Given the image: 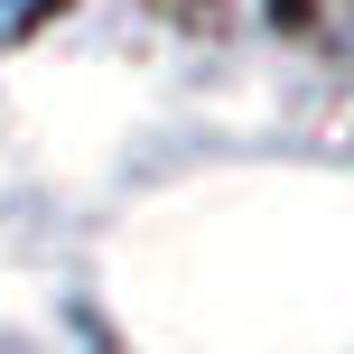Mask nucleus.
<instances>
[{
  "mask_svg": "<svg viewBox=\"0 0 354 354\" xmlns=\"http://www.w3.org/2000/svg\"><path fill=\"white\" fill-rule=\"evenodd\" d=\"M37 10H47V0H0V37H19V28H37Z\"/></svg>",
  "mask_w": 354,
  "mask_h": 354,
  "instance_id": "nucleus-1",
  "label": "nucleus"
}]
</instances>
